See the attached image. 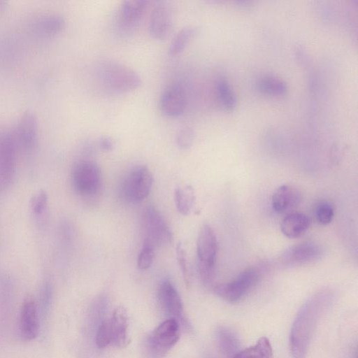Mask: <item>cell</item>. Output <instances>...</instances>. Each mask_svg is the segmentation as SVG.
Masks as SVG:
<instances>
[{
	"instance_id": "6da1fadb",
	"label": "cell",
	"mask_w": 358,
	"mask_h": 358,
	"mask_svg": "<svg viewBox=\"0 0 358 358\" xmlns=\"http://www.w3.org/2000/svg\"><path fill=\"white\" fill-rule=\"evenodd\" d=\"M334 298L330 289L311 296L301 306L292 324L290 349L294 358H305L317 322Z\"/></svg>"
},
{
	"instance_id": "7a4b0ae2",
	"label": "cell",
	"mask_w": 358,
	"mask_h": 358,
	"mask_svg": "<svg viewBox=\"0 0 358 358\" xmlns=\"http://www.w3.org/2000/svg\"><path fill=\"white\" fill-rule=\"evenodd\" d=\"M217 250V240L213 229L207 224H203L198 233L196 255L199 273L206 285L210 284L215 278Z\"/></svg>"
},
{
	"instance_id": "3957f363",
	"label": "cell",
	"mask_w": 358,
	"mask_h": 358,
	"mask_svg": "<svg viewBox=\"0 0 358 358\" xmlns=\"http://www.w3.org/2000/svg\"><path fill=\"white\" fill-rule=\"evenodd\" d=\"M99 77L106 87L120 93L135 90L142 83L134 70L113 61L106 62L101 66Z\"/></svg>"
},
{
	"instance_id": "277c9868",
	"label": "cell",
	"mask_w": 358,
	"mask_h": 358,
	"mask_svg": "<svg viewBox=\"0 0 358 358\" xmlns=\"http://www.w3.org/2000/svg\"><path fill=\"white\" fill-rule=\"evenodd\" d=\"M262 266H253L245 268L231 281L217 285L214 291L222 299L236 303L244 299L260 280Z\"/></svg>"
},
{
	"instance_id": "5b68a950",
	"label": "cell",
	"mask_w": 358,
	"mask_h": 358,
	"mask_svg": "<svg viewBox=\"0 0 358 358\" xmlns=\"http://www.w3.org/2000/svg\"><path fill=\"white\" fill-rule=\"evenodd\" d=\"M152 184L153 176L150 169L144 165L136 166L124 178L121 194L129 203H139L149 195Z\"/></svg>"
},
{
	"instance_id": "8992f818",
	"label": "cell",
	"mask_w": 358,
	"mask_h": 358,
	"mask_svg": "<svg viewBox=\"0 0 358 358\" xmlns=\"http://www.w3.org/2000/svg\"><path fill=\"white\" fill-rule=\"evenodd\" d=\"M143 241L155 248L172 242L173 235L159 211L152 205L148 206L142 215Z\"/></svg>"
},
{
	"instance_id": "52a82bcc",
	"label": "cell",
	"mask_w": 358,
	"mask_h": 358,
	"mask_svg": "<svg viewBox=\"0 0 358 358\" xmlns=\"http://www.w3.org/2000/svg\"><path fill=\"white\" fill-rule=\"evenodd\" d=\"M72 182L75 190L80 195L94 196L100 191L102 186L101 171L94 162H79L73 169Z\"/></svg>"
},
{
	"instance_id": "ba28073f",
	"label": "cell",
	"mask_w": 358,
	"mask_h": 358,
	"mask_svg": "<svg viewBox=\"0 0 358 358\" xmlns=\"http://www.w3.org/2000/svg\"><path fill=\"white\" fill-rule=\"evenodd\" d=\"M323 255L324 249L320 244L303 242L285 250L279 257L278 262L284 268H294L317 262Z\"/></svg>"
},
{
	"instance_id": "9c48e42d",
	"label": "cell",
	"mask_w": 358,
	"mask_h": 358,
	"mask_svg": "<svg viewBox=\"0 0 358 358\" xmlns=\"http://www.w3.org/2000/svg\"><path fill=\"white\" fill-rule=\"evenodd\" d=\"M180 325L176 319L166 320L157 326L148 338L150 349L156 356H163L178 342Z\"/></svg>"
},
{
	"instance_id": "30bf717a",
	"label": "cell",
	"mask_w": 358,
	"mask_h": 358,
	"mask_svg": "<svg viewBox=\"0 0 358 358\" xmlns=\"http://www.w3.org/2000/svg\"><path fill=\"white\" fill-rule=\"evenodd\" d=\"M17 144L12 128L0 134V187L8 186L15 173Z\"/></svg>"
},
{
	"instance_id": "8fae6325",
	"label": "cell",
	"mask_w": 358,
	"mask_h": 358,
	"mask_svg": "<svg viewBox=\"0 0 358 358\" xmlns=\"http://www.w3.org/2000/svg\"><path fill=\"white\" fill-rule=\"evenodd\" d=\"M12 129L18 147L29 150L36 145L38 124L34 113L29 110L23 113Z\"/></svg>"
},
{
	"instance_id": "7c38bea8",
	"label": "cell",
	"mask_w": 358,
	"mask_h": 358,
	"mask_svg": "<svg viewBox=\"0 0 358 358\" xmlns=\"http://www.w3.org/2000/svg\"><path fill=\"white\" fill-rule=\"evenodd\" d=\"M157 298L162 308L176 319L183 317L181 298L172 282L167 279L160 282L157 289Z\"/></svg>"
},
{
	"instance_id": "4fadbf2b",
	"label": "cell",
	"mask_w": 358,
	"mask_h": 358,
	"mask_svg": "<svg viewBox=\"0 0 358 358\" xmlns=\"http://www.w3.org/2000/svg\"><path fill=\"white\" fill-rule=\"evenodd\" d=\"M20 330L25 340L36 338L39 332V319L34 299L27 296L23 301L20 315Z\"/></svg>"
},
{
	"instance_id": "5bb4252c",
	"label": "cell",
	"mask_w": 358,
	"mask_h": 358,
	"mask_svg": "<svg viewBox=\"0 0 358 358\" xmlns=\"http://www.w3.org/2000/svg\"><path fill=\"white\" fill-rule=\"evenodd\" d=\"M173 26V17L170 8L162 3L157 5L152 10L149 30L152 36L158 40L168 37Z\"/></svg>"
},
{
	"instance_id": "9a60e30c",
	"label": "cell",
	"mask_w": 358,
	"mask_h": 358,
	"mask_svg": "<svg viewBox=\"0 0 358 358\" xmlns=\"http://www.w3.org/2000/svg\"><path fill=\"white\" fill-rule=\"evenodd\" d=\"M186 103L184 90L179 85H171L163 92L160 99V107L166 116L178 117L184 113Z\"/></svg>"
},
{
	"instance_id": "2e32d148",
	"label": "cell",
	"mask_w": 358,
	"mask_h": 358,
	"mask_svg": "<svg viewBox=\"0 0 358 358\" xmlns=\"http://www.w3.org/2000/svg\"><path fill=\"white\" fill-rule=\"evenodd\" d=\"M301 192L294 186L281 185L273 192L271 206L276 213H285L295 209L301 202Z\"/></svg>"
},
{
	"instance_id": "e0dca14e",
	"label": "cell",
	"mask_w": 358,
	"mask_h": 358,
	"mask_svg": "<svg viewBox=\"0 0 358 358\" xmlns=\"http://www.w3.org/2000/svg\"><path fill=\"white\" fill-rule=\"evenodd\" d=\"M109 324L111 344L119 348L126 347L129 341L127 334L129 316L124 307L119 306L115 308Z\"/></svg>"
},
{
	"instance_id": "ac0fdd59",
	"label": "cell",
	"mask_w": 358,
	"mask_h": 358,
	"mask_svg": "<svg viewBox=\"0 0 358 358\" xmlns=\"http://www.w3.org/2000/svg\"><path fill=\"white\" fill-rule=\"evenodd\" d=\"M310 225V219L302 213H289L280 224L282 233L289 238H296L303 236Z\"/></svg>"
},
{
	"instance_id": "d6986e66",
	"label": "cell",
	"mask_w": 358,
	"mask_h": 358,
	"mask_svg": "<svg viewBox=\"0 0 358 358\" xmlns=\"http://www.w3.org/2000/svg\"><path fill=\"white\" fill-rule=\"evenodd\" d=\"M145 0H128L122 2L120 16L121 22L127 26H133L138 22L146 10Z\"/></svg>"
},
{
	"instance_id": "ffe728a7",
	"label": "cell",
	"mask_w": 358,
	"mask_h": 358,
	"mask_svg": "<svg viewBox=\"0 0 358 358\" xmlns=\"http://www.w3.org/2000/svg\"><path fill=\"white\" fill-rule=\"evenodd\" d=\"M64 26V18L57 14H43L34 21V27L36 31L47 35L60 32Z\"/></svg>"
},
{
	"instance_id": "44dd1931",
	"label": "cell",
	"mask_w": 358,
	"mask_h": 358,
	"mask_svg": "<svg viewBox=\"0 0 358 358\" xmlns=\"http://www.w3.org/2000/svg\"><path fill=\"white\" fill-rule=\"evenodd\" d=\"M195 193L190 185L178 187L174 192V200L178 211L183 215H188L195 201Z\"/></svg>"
},
{
	"instance_id": "7402d4cb",
	"label": "cell",
	"mask_w": 358,
	"mask_h": 358,
	"mask_svg": "<svg viewBox=\"0 0 358 358\" xmlns=\"http://www.w3.org/2000/svg\"><path fill=\"white\" fill-rule=\"evenodd\" d=\"M220 350L227 356H234L239 348V340L234 331L226 327H220L216 334Z\"/></svg>"
},
{
	"instance_id": "603a6c76",
	"label": "cell",
	"mask_w": 358,
	"mask_h": 358,
	"mask_svg": "<svg viewBox=\"0 0 358 358\" xmlns=\"http://www.w3.org/2000/svg\"><path fill=\"white\" fill-rule=\"evenodd\" d=\"M196 28L193 26H187L178 31L169 45V55L175 57L181 53L196 35Z\"/></svg>"
},
{
	"instance_id": "cb8c5ba5",
	"label": "cell",
	"mask_w": 358,
	"mask_h": 358,
	"mask_svg": "<svg viewBox=\"0 0 358 358\" xmlns=\"http://www.w3.org/2000/svg\"><path fill=\"white\" fill-rule=\"evenodd\" d=\"M272 348L268 339L262 337L257 342L234 355L232 358H271Z\"/></svg>"
},
{
	"instance_id": "d4e9b609",
	"label": "cell",
	"mask_w": 358,
	"mask_h": 358,
	"mask_svg": "<svg viewBox=\"0 0 358 358\" xmlns=\"http://www.w3.org/2000/svg\"><path fill=\"white\" fill-rule=\"evenodd\" d=\"M257 87L263 93L276 96L283 95L287 90V85L283 81L270 76L259 79Z\"/></svg>"
},
{
	"instance_id": "484cf974",
	"label": "cell",
	"mask_w": 358,
	"mask_h": 358,
	"mask_svg": "<svg viewBox=\"0 0 358 358\" xmlns=\"http://www.w3.org/2000/svg\"><path fill=\"white\" fill-rule=\"evenodd\" d=\"M216 90L222 106L227 110H232L236 107V99L227 80L220 78L216 83Z\"/></svg>"
},
{
	"instance_id": "4316f807",
	"label": "cell",
	"mask_w": 358,
	"mask_h": 358,
	"mask_svg": "<svg viewBox=\"0 0 358 358\" xmlns=\"http://www.w3.org/2000/svg\"><path fill=\"white\" fill-rule=\"evenodd\" d=\"M334 216V205L329 201H320L315 208V217L318 224L327 225Z\"/></svg>"
},
{
	"instance_id": "83f0119b",
	"label": "cell",
	"mask_w": 358,
	"mask_h": 358,
	"mask_svg": "<svg viewBox=\"0 0 358 358\" xmlns=\"http://www.w3.org/2000/svg\"><path fill=\"white\" fill-rule=\"evenodd\" d=\"M155 248L143 241L142 248L138 254L137 265L141 270H147L152 264Z\"/></svg>"
},
{
	"instance_id": "f1b7e54d",
	"label": "cell",
	"mask_w": 358,
	"mask_h": 358,
	"mask_svg": "<svg viewBox=\"0 0 358 358\" xmlns=\"http://www.w3.org/2000/svg\"><path fill=\"white\" fill-rule=\"evenodd\" d=\"M95 342L98 348H104L111 344L109 322H103L98 328Z\"/></svg>"
},
{
	"instance_id": "f546056e",
	"label": "cell",
	"mask_w": 358,
	"mask_h": 358,
	"mask_svg": "<svg viewBox=\"0 0 358 358\" xmlns=\"http://www.w3.org/2000/svg\"><path fill=\"white\" fill-rule=\"evenodd\" d=\"M194 131L189 127L180 129L176 135V143L181 149L190 148L194 142Z\"/></svg>"
},
{
	"instance_id": "4dcf8cb0",
	"label": "cell",
	"mask_w": 358,
	"mask_h": 358,
	"mask_svg": "<svg viewBox=\"0 0 358 358\" xmlns=\"http://www.w3.org/2000/svg\"><path fill=\"white\" fill-rule=\"evenodd\" d=\"M176 252V258L178 259L181 272L182 273L184 280L187 286H188L190 283L189 270L187 261L186 252L180 243H178Z\"/></svg>"
},
{
	"instance_id": "1f68e13d",
	"label": "cell",
	"mask_w": 358,
	"mask_h": 358,
	"mask_svg": "<svg viewBox=\"0 0 358 358\" xmlns=\"http://www.w3.org/2000/svg\"><path fill=\"white\" fill-rule=\"evenodd\" d=\"M48 195L45 192L41 191L35 194L31 199L30 206L34 214L41 215L46 208Z\"/></svg>"
},
{
	"instance_id": "d6a6232c",
	"label": "cell",
	"mask_w": 358,
	"mask_h": 358,
	"mask_svg": "<svg viewBox=\"0 0 358 358\" xmlns=\"http://www.w3.org/2000/svg\"><path fill=\"white\" fill-rule=\"evenodd\" d=\"M99 145L101 148L105 151H110L113 149L114 147L113 141L108 136L102 137L100 139Z\"/></svg>"
},
{
	"instance_id": "836d02e7",
	"label": "cell",
	"mask_w": 358,
	"mask_h": 358,
	"mask_svg": "<svg viewBox=\"0 0 358 358\" xmlns=\"http://www.w3.org/2000/svg\"><path fill=\"white\" fill-rule=\"evenodd\" d=\"M3 130V129L1 128V125H0V134L1 132V131Z\"/></svg>"
},
{
	"instance_id": "e575fe53",
	"label": "cell",
	"mask_w": 358,
	"mask_h": 358,
	"mask_svg": "<svg viewBox=\"0 0 358 358\" xmlns=\"http://www.w3.org/2000/svg\"><path fill=\"white\" fill-rule=\"evenodd\" d=\"M3 2L0 1V7L1 6Z\"/></svg>"
}]
</instances>
